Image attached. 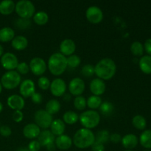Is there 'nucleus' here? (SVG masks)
Returning <instances> with one entry per match:
<instances>
[{
  "label": "nucleus",
  "instance_id": "3c124183",
  "mask_svg": "<svg viewBox=\"0 0 151 151\" xmlns=\"http://www.w3.org/2000/svg\"><path fill=\"white\" fill-rule=\"evenodd\" d=\"M2 110H3V105H2V103L0 102V113L2 111Z\"/></svg>",
  "mask_w": 151,
  "mask_h": 151
},
{
  "label": "nucleus",
  "instance_id": "2eb2a0df",
  "mask_svg": "<svg viewBox=\"0 0 151 151\" xmlns=\"http://www.w3.org/2000/svg\"><path fill=\"white\" fill-rule=\"evenodd\" d=\"M7 106L14 111H22L25 106L23 97L19 94H13L7 98Z\"/></svg>",
  "mask_w": 151,
  "mask_h": 151
},
{
  "label": "nucleus",
  "instance_id": "0eeeda50",
  "mask_svg": "<svg viewBox=\"0 0 151 151\" xmlns=\"http://www.w3.org/2000/svg\"><path fill=\"white\" fill-rule=\"evenodd\" d=\"M34 120L39 128L47 129L50 128L53 121L52 115L50 114L46 110L39 109L36 111L34 114Z\"/></svg>",
  "mask_w": 151,
  "mask_h": 151
},
{
  "label": "nucleus",
  "instance_id": "f704fd0d",
  "mask_svg": "<svg viewBox=\"0 0 151 151\" xmlns=\"http://www.w3.org/2000/svg\"><path fill=\"white\" fill-rule=\"evenodd\" d=\"M87 106L86 100L83 96H77L74 99V106L76 109L79 111H82L86 109Z\"/></svg>",
  "mask_w": 151,
  "mask_h": 151
},
{
  "label": "nucleus",
  "instance_id": "e433bc0d",
  "mask_svg": "<svg viewBox=\"0 0 151 151\" xmlns=\"http://www.w3.org/2000/svg\"><path fill=\"white\" fill-rule=\"evenodd\" d=\"M31 25L30 19H23V18H19L16 21L15 26L19 29H26L29 28Z\"/></svg>",
  "mask_w": 151,
  "mask_h": 151
},
{
  "label": "nucleus",
  "instance_id": "c03bdc74",
  "mask_svg": "<svg viewBox=\"0 0 151 151\" xmlns=\"http://www.w3.org/2000/svg\"><path fill=\"white\" fill-rule=\"evenodd\" d=\"M31 100H32V103H35V104H39L42 102L43 97L41 94L38 92H35L32 96H31Z\"/></svg>",
  "mask_w": 151,
  "mask_h": 151
},
{
  "label": "nucleus",
  "instance_id": "4be33fe9",
  "mask_svg": "<svg viewBox=\"0 0 151 151\" xmlns=\"http://www.w3.org/2000/svg\"><path fill=\"white\" fill-rule=\"evenodd\" d=\"M12 47L16 50H23L28 46V39L23 35H17L11 41Z\"/></svg>",
  "mask_w": 151,
  "mask_h": 151
},
{
  "label": "nucleus",
  "instance_id": "9b49d317",
  "mask_svg": "<svg viewBox=\"0 0 151 151\" xmlns=\"http://www.w3.org/2000/svg\"><path fill=\"white\" fill-rule=\"evenodd\" d=\"M86 17L91 23L98 24L103 20V13L97 6H90L86 11Z\"/></svg>",
  "mask_w": 151,
  "mask_h": 151
},
{
  "label": "nucleus",
  "instance_id": "79ce46f5",
  "mask_svg": "<svg viewBox=\"0 0 151 151\" xmlns=\"http://www.w3.org/2000/svg\"><path fill=\"white\" fill-rule=\"evenodd\" d=\"M11 128L7 125H1L0 127V134L4 137H8L11 135Z\"/></svg>",
  "mask_w": 151,
  "mask_h": 151
},
{
  "label": "nucleus",
  "instance_id": "c85d7f7f",
  "mask_svg": "<svg viewBox=\"0 0 151 151\" xmlns=\"http://www.w3.org/2000/svg\"><path fill=\"white\" fill-rule=\"evenodd\" d=\"M33 20L35 23L38 25H44L48 22L49 16L46 12L41 10L34 14Z\"/></svg>",
  "mask_w": 151,
  "mask_h": 151
},
{
  "label": "nucleus",
  "instance_id": "72a5a7b5",
  "mask_svg": "<svg viewBox=\"0 0 151 151\" xmlns=\"http://www.w3.org/2000/svg\"><path fill=\"white\" fill-rule=\"evenodd\" d=\"M131 51L135 56H142L144 52V46L139 41H134L131 45Z\"/></svg>",
  "mask_w": 151,
  "mask_h": 151
},
{
  "label": "nucleus",
  "instance_id": "6e6552de",
  "mask_svg": "<svg viewBox=\"0 0 151 151\" xmlns=\"http://www.w3.org/2000/svg\"><path fill=\"white\" fill-rule=\"evenodd\" d=\"M55 137L52 134L51 131L48 130H44V131H41L37 141L39 142L41 146L47 147L49 151H54L56 147L55 145Z\"/></svg>",
  "mask_w": 151,
  "mask_h": 151
},
{
  "label": "nucleus",
  "instance_id": "6ab92c4d",
  "mask_svg": "<svg viewBox=\"0 0 151 151\" xmlns=\"http://www.w3.org/2000/svg\"><path fill=\"white\" fill-rule=\"evenodd\" d=\"M41 131L40 128L34 123H29L25 125L23 128V134L26 138L32 139L38 138Z\"/></svg>",
  "mask_w": 151,
  "mask_h": 151
},
{
  "label": "nucleus",
  "instance_id": "2f4dec72",
  "mask_svg": "<svg viewBox=\"0 0 151 151\" xmlns=\"http://www.w3.org/2000/svg\"><path fill=\"white\" fill-rule=\"evenodd\" d=\"M132 124L137 129L144 130L147 125L145 118L142 115H137L132 119Z\"/></svg>",
  "mask_w": 151,
  "mask_h": 151
},
{
  "label": "nucleus",
  "instance_id": "49530a36",
  "mask_svg": "<svg viewBox=\"0 0 151 151\" xmlns=\"http://www.w3.org/2000/svg\"><path fill=\"white\" fill-rule=\"evenodd\" d=\"M91 150L92 151H105V146L101 143L94 142V144L91 145Z\"/></svg>",
  "mask_w": 151,
  "mask_h": 151
},
{
  "label": "nucleus",
  "instance_id": "473e14b6",
  "mask_svg": "<svg viewBox=\"0 0 151 151\" xmlns=\"http://www.w3.org/2000/svg\"><path fill=\"white\" fill-rule=\"evenodd\" d=\"M100 112L103 114L104 116H110L111 114H112V113L114 112V105L112 104L110 102L106 101L104 103H102V104L100 106Z\"/></svg>",
  "mask_w": 151,
  "mask_h": 151
},
{
  "label": "nucleus",
  "instance_id": "aec40b11",
  "mask_svg": "<svg viewBox=\"0 0 151 151\" xmlns=\"http://www.w3.org/2000/svg\"><path fill=\"white\" fill-rule=\"evenodd\" d=\"M138 138L135 134H128L124 136L122 138L121 142L122 146L127 150H132L137 147L138 144Z\"/></svg>",
  "mask_w": 151,
  "mask_h": 151
},
{
  "label": "nucleus",
  "instance_id": "a878e982",
  "mask_svg": "<svg viewBox=\"0 0 151 151\" xmlns=\"http://www.w3.org/2000/svg\"><path fill=\"white\" fill-rule=\"evenodd\" d=\"M140 144L145 148L150 150L151 149V130L144 131L139 137Z\"/></svg>",
  "mask_w": 151,
  "mask_h": 151
},
{
  "label": "nucleus",
  "instance_id": "4c0bfd02",
  "mask_svg": "<svg viewBox=\"0 0 151 151\" xmlns=\"http://www.w3.org/2000/svg\"><path fill=\"white\" fill-rule=\"evenodd\" d=\"M81 74L86 78H90L94 75V66L91 64L84 65L81 69Z\"/></svg>",
  "mask_w": 151,
  "mask_h": 151
},
{
  "label": "nucleus",
  "instance_id": "864d4df0",
  "mask_svg": "<svg viewBox=\"0 0 151 151\" xmlns=\"http://www.w3.org/2000/svg\"><path fill=\"white\" fill-rule=\"evenodd\" d=\"M143 151H151V150H143Z\"/></svg>",
  "mask_w": 151,
  "mask_h": 151
},
{
  "label": "nucleus",
  "instance_id": "b1692460",
  "mask_svg": "<svg viewBox=\"0 0 151 151\" xmlns=\"http://www.w3.org/2000/svg\"><path fill=\"white\" fill-rule=\"evenodd\" d=\"M15 37V32L12 28L9 27H4L0 29V41L1 42H9L12 41Z\"/></svg>",
  "mask_w": 151,
  "mask_h": 151
},
{
  "label": "nucleus",
  "instance_id": "f03ea898",
  "mask_svg": "<svg viewBox=\"0 0 151 151\" xmlns=\"http://www.w3.org/2000/svg\"><path fill=\"white\" fill-rule=\"evenodd\" d=\"M95 141V135L90 129L81 128L75 134L72 143L80 149H86L91 147Z\"/></svg>",
  "mask_w": 151,
  "mask_h": 151
},
{
  "label": "nucleus",
  "instance_id": "ea45409f",
  "mask_svg": "<svg viewBox=\"0 0 151 151\" xmlns=\"http://www.w3.org/2000/svg\"><path fill=\"white\" fill-rule=\"evenodd\" d=\"M17 71L16 72L19 74H22V75H26L29 72V65L26 63V62H20L18 64L17 68H16Z\"/></svg>",
  "mask_w": 151,
  "mask_h": 151
},
{
  "label": "nucleus",
  "instance_id": "5fc2aeb1",
  "mask_svg": "<svg viewBox=\"0 0 151 151\" xmlns=\"http://www.w3.org/2000/svg\"><path fill=\"white\" fill-rule=\"evenodd\" d=\"M125 151H133V150H125Z\"/></svg>",
  "mask_w": 151,
  "mask_h": 151
},
{
  "label": "nucleus",
  "instance_id": "1a4fd4ad",
  "mask_svg": "<svg viewBox=\"0 0 151 151\" xmlns=\"http://www.w3.org/2000/svg\"><path fill=\"white\" fill-rule=\"evenodd\" d=\"M1 64L4 69L8 71L14 70L17 68L19 60L16 55L11 52L4 53L1 57Z\"/></svg>",
  "mask_w": 151,
  "mask_h": 151
},
{
  "label": "nucleus",
  "instance_id": "de8ad7c7",
  "mask_svg": "<svg viewBox=\"0 0 151 151\" xmlns=\"http://www.w3.org/2000/svg\"><path fill=\"white\" fill-rule=\"evenodd\" d=\"M144 48L147 54L151 56V38H148L145 41L144 44Z\"/></svg>",
  "mask_w": 151,
  "mask_h": 151
},
{
  "label": "nucleus",
  "instance_id": "5701e85b",
  "mask_svg": "<svg viewBox=\"0 0 151 151\" xmlns=\"http://www.w3.org/2000/svg\"><path fill=\"white\" fill-rule=\"evenodd\" d=\"M16 4L12 0H3L0 2V13L2 15H10L15 10Z\"/></svg>",
  "mask_w": 151,
  "mask_h": 151
},
{
  "label": "nucleus",
  "instance_id": "f3484780",
  "mask_svg": "<svg viewBox=\"0 0 151 151\" xmlns=\"http://www.w3.org/2000/svg\"><path fill=\"white\" fill-rule=\"evenodd\" d=\"M76 50V44L75 41L70 38L63 40L60 44V51L64 56H70L74 54Z\"/></svg>",
  "mask_w": 151,
  "mask_h": 151
},
{
  "label": "nucleus",
  "instance_id": "423d86ee",
  "mask_svg": "<svg viewBox=\"0 0 151 151\" xmlns=\"http://www.w3.org/2000/svg\"><path fill=\"white\" fill-rule=\"evenodd\" d=\"M22 78L16 71L11 70L6 72L1 78V84L6 89H13L20 85Z\"/></svg>",
  "mask_w": 151,
  "mask_h": 151
},
{
  "label": "nucleus",
  "instance_id": "f8f14e48",
  "mask_svg": "<svg viewBox=\"0 0 151 151\" xmlns=\"http://www.w3.org/2000/svg\"><path fill=\"white\" fill-rule=\"evenodd\" d=\"M85 83L83 80L80 78H75L69 82V90L71 94L75 96H81L85 90Z\"/></svg>",
  "mask_w": 151,
  "mask_h": 151
},
{
  "label": "nucleus",
  "instance_id": "bb28decb",
  "mask_svg": "<svg viewBox=\"0 0 151 151\" xmlns=\"http://www.w3.org/2000/svg\"><path fill=\"white\" fill-rule=\"evenodd\" d=\"M46 111L50 114H55L60 110V103L58 100L52 99L47 102L46 105Z\"/></svg>",
  "mask_w": 151,
  "mask_h": 151
},
{
  "label": "nucleus",
  "instance_id": "ddd939ff",
  "mask_svg": "<svg viewBox=\"0 0 151 151\" xmlns=\"http://www.w3.org/2000/svg\"><path fill=\"white\" fill-rule=\"evenodd\" d=\"M50 91L55 97L63 95L66 90V82L62 78H55L50 84Z\"/></svg>",
  "mask_w": 151,
  "mask_h": 151
},
{
  "label": "nucleus",
  "instance_id": "cd10ccee",
  "mask_svg": "<svg viewBox=\"0 0 151 151\" xmlns=\"http://www.w3.org/2000/svg\"><path fill=\"white\" fill-rule=\"evenodd\" d=\"M79 116L73 111H67L63 115V121L68 125H73L78 122Z\"/></svg>",
  "mask_w": 151,
  "mask_h": 151
},
{
  "label": "nucleus",
  "instance_id": "dca6fc26",
  "mask_svg": "<svg viewBox=\"0 0 151 151\" xmlns=\"http://www.w3.org/2000/svg\"><path fill=\"white\" fill-rule=\"evenodd\" d=\"M90 90L94 95L100 96L106 91V86L104 81L100 78H94L91 81L89 85Z\"/></svg>",
  "mask_w": 151,
  "mask_h": 151
},
{
  "label": "nucleus",
  "instance_id": "09e8293b",
  "mask_svg": "<svg viewBox=\"0 0 151 151\" xmlns=\"http://www.w3.org/2000/svg\"><path fill=\"white\" fill-rule=\"evenodd\" d=\"M3 55H4V48H3L2 46L0 44V57H1Z\"/></svg>",
  "mask_w": 151,
  "mask_h": 151
},
{
  "label": "nucleus",
  "instance_id": "20e7f679",
  "mask_svg": "<svg viewBox=\"0 0 151 151\" xmlns=\"http://www.w3.org/2000/svg\"><path fill=\"white\" fill-rule=\"evenodd\" d=\"M80 122L84 128L92 129L97 127L100 122V115L97 111L88 110L83 112L79 116Z\"/></svg>",
  "mask_w": 151,
  "mask_h": 151
},
{
  "label": "nucleus",
  "instance_id": "603ef678",
  "mask_svg": "<svg viewBox=\"0 0 151 151\" xmlns=\"http://www.w3.org/2000/svg\"><path fill=\"white\" fill-rule=\"evenodd\" d=\"M1 91H2V86H1V82H0V94L1 93Z\"/></svg>",
  "mask_w": 151,
  "mask_h": 151
},
{
  "label": "nucleus",
  "instance_id": "37998d69",
  "mask_svg": "<svg viewBox=\"0 0 151 151\" xmlns=\"http://www.w3.org/2000/svg\"><path fill=\"white\" fill-rule=\"evenodd\" d=\"M12 118L16 122H20L23 120L24 114L22 111H14L12 115Z\"/></svg>",
  "mask_w": 151,
  "mask_h": 151
},
{
  "label": "nucleus",
  "instance_id": "39448f33",
  "mask_svg": "<svg viewBox=\"0 0 151 151\" xmlns=\"http://www.w3.org/2000/svg\"><path fill=\"white\" fill-rule=\"evenodd\" d=\"M15 10L20 18L29 19L35 14V5L29 0H20L16 4Z\"/></svg>",
  "mask_w": 151,
  "mask_h": 151
},
{
  "label": "nucleus",
  "instance_id": "7ed1b4c3",
  "mask_svg": "<svg viewBox=\"0 0 151 151\" xmlns=\"http://www.w3.org/2000/svg\"><path fill=\"white\" fill-rule=\"evenodd\" d=\"M48 69L53 75H62L67 68V58L60 52L53 53L48 60Z\"/></svg>",
  "mask_w": 151,
  "mask_h": 151
},
{
  "label": "nucleus",
  "instance_id": "c756f323",
  "mask_svg": "<svg viewBox=\"0 0 151 151\" xmlns=\"http://www.w3.org/2000/svg\"><path fill=\"white\" fill-rule=\"evenodd\" d=\"M109 140H110V133L107 130H102L97 133V134L95 135V141L94 142L104 145L106 144Z\"/></svg>",
  "mask_w": 151,
  "mask_h": 151
},
{
  "label": "nucleus",
  "instance_id": "f257e3e1",
  "mask_svg": "<svg viewBox=\"0 0 151 151\" xmlns=\"http://www.w3.org/2000/svg\"><path fill=\"white\" fill-rule=\"evenodd\" d=\"M116 71L115 62L109 58H105L97 62L94 66V74L103 81L110 80L114 76Z\"/></svg>",
  "mask_w": 151,
  "mask_h": 151
},
{
  "label": "nucleus",
  "instance_id": "9d476101",
  "mask_svg": "<svg viewBox=\"0 0 151 151\" xmlns=\"http://www.w3.org/2000/svg\"><path fill=\"white\" fill-rule=\"evenodd\" d=\"M29 69L35 75H41L47 70V63L45 60L39 57H35L30 60Z\"/></svg>",
  "mask_w": 151,
  "mask_h": 151
},
{
  "label": "nucleus",
  "instance_id": "a19ab883",
  "mask_svg": "<svg viewBox=\"0 0 151 151\" xmlns=\"http://www.w3.org/2000/svg\"><path fill=\"white\" fill-rule=\"evenodd\" d=\"M41 147V145L37 140H32L29 143L27 148L29 151H39Z\"/></svg>",
  "mask_w": 151,
  "mask_h": 151
},
{
  "label": "nucleus",
  "instance_id": "58836bf2",
  "mask_svg": "<svg viewBox=\"0 0 151 151\" xmlns=\"http://www.w3.org/2000/svg\"><path fill=\"white\" fill-rule=\"evenodd\" d=\"M50 84H51V82H50V81L47 77L43 76L38 78V85L39 88H41L42 90L48 89L50 87Z\"/></svg>",
  "mask_w": 151,
  "mask_h": 151
},
{
  "label": "nucleus",
  "instance_id": "393cba45",
  "mask_svg": "<svg viewBox=\"0 0 151 151\" xmlns=\"http://www.w3.org/2000/svg\"><path fill=\"white\" fill-rule=\"evenodd\" d=\"M139 68L145 74H151V56L145 55L139 60Z\"/></svg>",
  "mask_w": 151,
  "mask_h": 151
},
{
  "label": "nucleus",
  "instance_id": "c9c22d12",
  "mask_svg": "<svg viewBox=\"0 0 151 151\" xmlns=\"http://www.w3.org/2000/svg\"><path fill=\"white\" fill-rule=\"evenodd\" d=\"M81 63V58L80 56L77 55H72L67 58V64L68 66L71 68H76L79 66Z\"/></svg>",
  "mask_w": 151,
  "mask_h": 151
},
{
  "label": "nucleus",
  "instance_id": "8fccbe9b",
  "mask_svg": "<svg viewBox=\"0 0 151 151\" xmlns=\"http://www.w3.org/2000/svg\"><path fill=\"white\" fill-rule=\"evenodd\" d=\"M16 151H29L28 150V148H26V147H19V149H17Z\"/></svg>",
  "mask_w": 151,
  "mask_h": 151
},
{
  "label": "nucleus",
  "instance_id": "412c9836",
  "mask_svg": "<svg viewBox=\"0 0 151 151\" xmlns=\"http://www.w3.org/2000/svg\"><path fill=\"white\" fill-rule=\"evenodd\" d=\"M50 131L54 136H58L63 134L66 128V125L62 119H58L52 121L50 125Z\"/></svg>",
  "mask_w": 151,
  "mask_h": 151
},
{
  "label": "nucleus",
  "instance_id": "a18cd8bd",
  "mask_svg": "<svg viewBox=\"0 0 151 151\" xmlns=\"http://www.w3.org/2000/svg\"><path fill=\"white\" fill-rule=\"evenodd\" d=\"M121 140H122V137L119 134L114 133L110 135V141L114 144H118L120 142Z\"/></svg>",
  "mask_w": 151,
  "mask_h": 151
},
{
  "label": "nucleus",
  "instance_id": "4468645a",
  "mask_svg": "<svg viewBox=\"0 0 151 151\" xmlns=\"http://www.w3.org/2000/svg\"><path fill=\"white\" fill-rule=\"evenodd\" d=\"M19 92L22 97H31L35 92V86L30 79H26L21 82Z\"/></svg>",
  "mask_w": 151,
  "mask_h": 151
},
{
  "label": "nucleus",
  "instance_id": "7c9ffc66",
  "mask_svg": "<svg viewBox=\"0 0 151 151\" xmlns=\"http://www.w3.org/2000/svg\"><path fill=\"white\" fill-rule=\"evenodd\" d=\"M86 103L88 107L92 110L99 109L100 105L102 104V99L100 96L91 95L86 100Z\"/></svg>",
  "mask_w": 151,
  "mask_h": 151
},
{
  "label": "nucleus",
  "instance_id": "a211bd4d",
  "mask_svg": "<svg viewBox=\"0 0 151 151\" xmlns=\"http://www.w3.org/2000/svg\"><path fill=\"white\" fill-rule=\"evenodd\" d=\"M55 145L58 149L66 150L70 148L72 145V139L66 134L58 136L55 139Z\"/></svg>",
  "mask_w": 151,
  "mask_h": 151
}]
</instances>
